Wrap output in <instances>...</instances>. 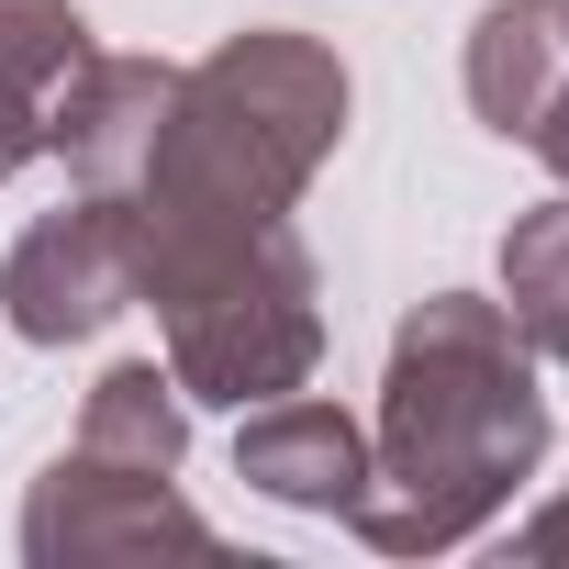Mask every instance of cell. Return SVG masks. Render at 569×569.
Wrapping results in <instances>:
<instances>
[{"label":"cell","mask_w":569,"mask_h":569,"mask_svg":"<svg viewBox=\"0 0 569 569\" xmlns=\"http://www.w3.org/2000/svg\"><path fill=\"white\" fill-rule=\"evenodd\" d=\"M336 146H347V57L291 23H246L201 68H179L146 168L112 190L134 302L157 279H179L190 257H223L268 223H291V201L313 190Z\"/></svg>","instance_id":"obj_1"},{"label":"cell","mask_w":569,"mask_h":569,"mask_svg":"<svg viewBox=\"0 0 569 569\" xmlns=\"http://www.w3.org/2000/svg\"><path fill=\"white\" fill-rule=\"evenodd\" d=\"M536 458H547V391H536L525 325L480 291H436L391 336L380 436H369V480H358L347 525L380 558L469 547L536 480Z\"/></svg>","instance_id":"obj_2"},{"label":"cell","mask_w":569,"mask_h":569,"mask_svg":"<svg viewBox=\"0 0 569 569\" xmlns=\"http://www.w3.org/2000/svg\"><path fill=\"white\" fill-rule=\"evenodd\" d=\"M157 325H168V380L190 402H279L302 391L325 358V302H313V257L291 223H268L223 257H190L179 279H157Z\"/></svg>","instance_id":"obj_3"},{"label":"cell","mask_w":569,"mask_h":569,"mask_svg":"<svg viewBox=\"0 0 569 569\" xmlns=\"http://www.w3.org/2000/svg\"><path fill=\"white\" fill-rule=\"evenodd\" d=\"M179 469H146V458H101V447H68L46 458V480L23 491V558L34 569H101V558H212L223 536L168 491Z\"/></svg>","instance_id":"obj_4"},{"label":"cell","mask_w":569,"mask_h":569,"mask_svg":"<svg viewBox=\"0 0 569 569\" xmlns=\"http://www.w3.org/2000/svg\"><path fill=\"white\" fill-rule=\"evenodd\" d=\"M0 313L23 347H79L112 313H134V257H123V212L101 190H79L68 212H46L12 257H0Z\"/></svg>","instance_id":"obj_5"},{"label":"cell","mask_w":569,"mask_h":569,"mask_svg":"<svg viewBox=\"0 0 569 569\" xmlns=\"http://www.w3.org/2000/svg\"><path fill=\"white\" fill-rule=\"evenodd\" d=\"M234 480L268 491V502H291V513H347L358 480H369V436H358V413H336L313 391H279V402H246Z\"/></svg>","instance_id":"obj_6"},{"label":"cell","mask_w":569,"mask_h":569,"mask_svg":"<svg viewBox=\"0 0 569 569\" xmlns=\"http://www.w3.org/2000/svg\"><path fill=\"white\" fill-rule=\"evenodd\" d=\"M168 90H179V68H157V57H79V79L57 90V123H46V157H68V179L79 190H123L134 168H146V146H157V123H168Z\"/></svg>","instance_id":"obj_7"},{"label":"cell","mask_w":569,"mask_h":569,"mask_svg":"<svg viewBox=\"0 0 569 569\" xmlns=\"http://www.w3.org/2000/svg\"><path fill=\"white\" fill-rule=\"evenodd\" d=\"M469 112L513 146H536V123L569 101V0H491V12L469 23Z\"/></svg>","instance_id":"obj_8"},{"label":"cell","mask_w":569,"mask_h":569,"mask_svg":"<svg viewBox=\"0 0 569 569\" xmlns=\"http://www.w3.org/2000/svg\"><path fill=\"white\" fill-rule=\"evenodd\" d=\"M79 57H90V23L68 0H0V179H23L46 157V123Z\"/></svg>","instance_id":"obj_9"},{"label":"cell","mask_w":569,"mask_h":569,"mask_svg":"<svg viewBox=\"0 0 569 569\" xmlns=\"http://www.w3.org/2000/svg\"><path fill=\"white\" fill-rule=\"evenodd\" d=\"M79 447L179 469V458H190V391H179L157 358H123V369H101V391H90V413H79Z\"/></svg>","instance_id":"obj_10"},{"label":"cell","mask_w":569,"mask_h":569,"mask_svg":"<svg viewBox=\"0 0 569 569\" xmlns=\"http://www.w3.org/2000/svg\"><path fill=\"white\" fill-rule=\"evenodd\" d=\"M502 313L525 325V347H536V358H558V369H569V190H558V201H536V212L502 234Z\"/></svg>","instance_id":"obj_11"},{"label":"cell","mask_w":569,"mask_h":569,"mask_svg":"<svg viewBox=\"0 0 569 569\" xmlns=\"http://www.w3.org/2000/svg\"><path fill=\"white\" fill-rule=\"evenodd\" d=\"M513 558H569V491H558L547 513H525V525H513Z\"/></svg>","instance_id":"obj_12"},{"label":"cell","mask_w":569,"mask_h":569,"mask_svg":"<svg viewBox=\"0 0 569 569\" xmlns=\"http://www.w3.org/2000/svg\"><path fill=\"white\" fill-rule=\"evenodd\" d=\"M536 157H547V168H558V190H569V101L536 123Z\"/></svg>","instance_id":"obj_13"}]
</instances>
